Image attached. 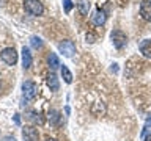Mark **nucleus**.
I'll list each match as a JSON object with an SVG mask.
<instances>
[{"instance_id":"obj_17","label":"nucleus","mask_w":151,"mask_h":141,"mask_svg":"<svg viewBox=\"0 0 151 141\" xmlns=\"http://www.w3.org/2000/svg\"><path fill=\"white\" fill-rule=\"evenodd\" d=\"M63 6H65V11L69 13L71 9H73L74 5H73V2H71V0H63Z\"/></svg>"},{"instance_id":"obj_8","label":"nucleus","mask_w":151,"mask_h":141,"mask_svg":"<svg viewBox=\"0 0 151 141\" xmlns=\"http://www.w3.org/2000/svg\"><path fill=\"white\" fill-rule=\"evenodd\" d=\"M32 63H33V58H32L30 50H28V47L24 46L22 47V66H24V69H30Z\"/></svg>"},{"instance_id":"obj_19","label":"nucleus","mask_w":151,"mask_h":141,"mask_svg":"<svg viewBox=\"0 0 151 141\" xmlns=\"http://www.w3.org/2000/svg\"><path fill=\"white\" fill-rule=\"evenodd\" d=\"M2 141H16V138H14V136H11V135H8V136H5Z\"/></svg>"},{"instance_id":"obj_5","label":"nucleus","mask_w":151,"mask_h":141,"mask_svg":"<svg viewBox=\"0 0 151 141\" xmlns=\"http://www.w3.org/2000/svg\"><path fill=\"white\" fill-rule=\"evenodd\" d=\"M58 50L63 53L65 56H73L76 53V44L71 39H65V41H61L60 44H58Z\"/></svg>"},{"instance_id":"obj_14","label":"nucleus","mask_w":151,"mask_h":141,"mask_svg":"<svg viewBox=\"0 0 151 141\" xmlns=\"http://www.w3.org/2000/svg\"><path fill=\"white\" fill-rule=\"evenodd\" d=\"M61 77H63V80H65L66 83H71V82H73V74H71V70L66 68L65 64L61 66Z\"/></svg>"},{"instance_id":"obj_9","label":"nucleus","mask_w":151,"mask_h":141,"mask_svg":"<svg viewBox=\"0 0 151 141\" xmlns=\"http://www.w3.org/2000/svg\"><path fill=\"white\" fill-rule=\"evenodd\" d=\"M106 19H107L106 13H104L102 9H98V11H94L93 17H91V21H93V24H94V25L101 27V25H104V24H106Z\"/></svg>"},{"instance_id":"obj_10","label":"nucleus","mask_w":151,"mask_h":141,"mask_svg":"<svg viewBox=\"0 0 151 141\" xmlns=\"http://www.w3.org/2000/svg\"><path fill=\"white\" fill-rule=\"evenodd\" d=\"M140 53L146 56V58H151V39H143L140 42Z\"/></svg>"},{"instance_id":"obj_20","label":"nucleus","mask_w":151,"mask_h":141,"mask_svg":"<svg viewBox=\"0 0 151 141\" xmlns=\"http://www.w3.org/2000/svg\"><path fill=\"white\" fill-rule=\"evenodd\" d=\"M14 122H16L17 125H21V118H19V115H14Z\"/></svg>"},{"instance_id":"obj_22","label":"nucleus","mask_w":151,"mask_h":141,"mask_svg":"<svg viewBox=\"0 0 151 141\" xmlns=\"http://www.w3.org/2000/svg\"><path fill=\"white\" fill-rule=\"evenodd\" d=\"M116 66H118V64H115V63L112 64V70H113V72H118V68H116Z\"/></svg>"},{"instance_id":"obj_11","label":"nucleus","mask_w":151,"mask_h":141,"mask_svg":"<svg viewBox=\"0 0 151 141\" xmlns=\"http://www.w3.org/2000/svg\"><path fill=\"white\" fill-rule=\"evenodd\" d=\"M47 86L50 88V91H58L60 83H58V78H57V75L54 72H50L47 75Z\"/></svg>"},{"instance_id":"obj_24","label":"nucleus","mask_w":151,"mask_h":141,"mask_svg":"<svg viewBox=\"0 0 151 141\" xmlns=\"http://www.w3.org/2000/svg\"><path fill=\"white\" fill-rule=\"evenodd\" d=\"M46 141H57V140H55V138H47Z\"/></svg>"},{"instance_id":"obj_23","label":"nucleus","mask_w":151,"mask_h":141,"mask_svg":"<svg viewBox=\"0 0 151 141\" xmlns=\"http://www.w3.org/2000/svg\"><path fill=\"white\" fill-rule=\"evenodd\" d=\"M145 141H151V133H146L145 135Z\"/></svg>"},{"instance_id":"obj_4","label":"nucleus","mask_w":151,"mask_h":141,"mask_svg":"<svg viewBox=\"0 0 151 141\" xmlns=\"http://www.w3.org/2000/svg\"><path fill=\"white\" fill-rule=\"evenodd\" d=\"M110 39H112L113 46H115L116 49H123V47L127 44V36L121 30H113L110 33Z\"/></svg>"},{"instance_id":"obj_7","label":"nucleus","mask_w":151,"mask_h":141,"mask_svg":"<svg viewBox=\"0 0 151 141\" xmlns=\"http://www.w3.org/2000/svg\"><path fill=\"white\" fill-rule=\"evenodd\" d=\"M140 16L143 21H151V2L150 0H143L140 3Z\"/></svg>"},{"instance_id":"obj_12","label":"nucleus","mask_w":151,"mask_h":141,"mask_svg":"<svg viewBox=\"0 0 151 141\" xmlns=\"http://www.w3.org/2000/svg\"><path fill=\"white\" fill-rule=\"evenodd\" d=\"M47 61H49V66L52 69H57L60 64V60H58V56H57V53H54V52H50L49 53V58H47Z\"/></svg>"},{"instance_id":"obj_6","label":"nucleus","mask_w":151,"mask_h":141,"mask_svg":"<svg viewBox=\"0 0 151 141\" xmlns=\"http://www.w3.org/2000/svg\"><path fill=\"white\" fill-rule=\"evenodd\" d=\"M22 138H24V141H38L40 133H38V130L35 129V127L27 125V127L22 129Z\"/></svg>"},{"instance_id":"obj_21","label":"nucleus","mask_w":151,"mask_h":141,"mask_svg":"<svg viewBox=\"0 0 151 141\" xmlns=\"http://www.w3.org/2000/svg\"><path fill=\"white\" fill-rule=\"evenodd\" d=\"M150 125H151V116H148V118H146V124H145V127L148 129Z\"/></svg>"},{"instance_id":"obj_2","label":"nucleus","mask_w":151,"mask_h":141,"mask_svg":"<svg viewBox=\"0 0 151 141\" xmlns=\"http://www.w3.org/2000/svg\"><path fill=\"white\" fill-rule=\"evenodd\" d=\"M24 8L30 16H41L44 11V6L40 0H24Z\"/></svg>"},{"instance_id":"obj_3","label":"nucleus","mask_w":151,"mask_h":141,"mask_svg":"<svg viewBox=\"0 0 151 141\" xmlns=\"http://www.w3.org/2000/svg\"><path fill=\"white\" fill-rule=\"evenodd\" d=\"M0 58L3 60V63H6L8 66H14L17 63V52L14 50V47H6L2 50Z\"/></svg>"},{"instance_id":"obj_18","label":"nucleus","mask_w":151,"mask_h":141,"mask_svg":"<svg viewBox=\"0 0 151 141\" xmlns=\"http://www.w3.org/2000/svg\"><path fill=\"white\" fill-rule=\"evenodd\" d=\"M28 118H30L32 121H40V118H36V113H35V111H30V113H28Z\"/></svg>"},{"instance_id":"obj_13","label":"nucleus","mask_w":151,"mask_h":141,"mask_svg":"<svg viewBox=\"0 0 151 141\" xmlns=\"http://www.w3.org/2000/svg\"><path fill=\"white\" fill-rule=\"evenodd\" d=\"M49 121H50L52 125H58V124H60V113L57 111V110H50V113H49Z\"/></svg>"},{"instance_id":"obj_16","label":"nucleus","mask_w":151,"mask_h":141,"mask_svg":"<svg viewBox=\"0 0 151 141\" xmlns=\"http://www.w3.org/2000/svg\"><path fill=\"white\" fill-rule=\"evenodd\" d=\"M30 44L32 47H35V49H40V47H42V39L38 36H32L30 38Z\"/></svg>"},{"instance_id":"obj_1","label":"nucleus","mask_w":151,"mask_h":141,"mask_svg":"<svg viewBox=\"0 0 151 141\" xmlns=\"http://www.w3.org/2000/svg\"><path fill=\"white\" fill-rule=\"evenodd\" d=\"M38 94V86L35 82H32V80H25V82L22 83V99L24 102H30L33 99L36 97Z\"/></svg>"},{"instance_id":"obj_15","label":"nucleus","mask_w":151,"mask_h":141,"mask_svg":"<svg viewBox=\"0 0 151 141\" xmlns=\"http://www.w3.org/2000/svg\"><path fill=\"white\" fill-rule=\"evenodd\" d=\"M77 6H79V9H80V13H82V14H88V11H90V3L87 2V0H79V2H77Z\"/></svg>"}]
</instances>
